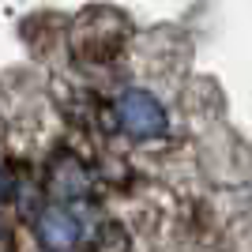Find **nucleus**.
<instances>
[{"mask_svg":"<svg viewBox=\"0 0 252 252\" xmlns=\"http://www.w3.org/2000/svg\"><path fill=\"white\" fill-rule=\"evenodd\" d=\"M109 117H113L117 132L128 143H139V147L166 143L169 132H173V113H169L166 98L139 83H128L117 91L113 102H109Z\"/></svg>","mask_w":252,"mask_h":252,"instance_id":"nucleus-1","label":"nucleus"},{"mask_svg":"<svg viewBox=\"0 0 252 252\" xmlns=\"http://www.w3.org/2000/svg\"><path fill=\"white\" fill-rule=\"evenodd\" d=\"M11 192H15V181H11L8 166L0 162V203H8V200H11Z\"/></svg>","mask_w":252,"mask_h":252,"instance_id":"nucleus-4","label":"nucleus"},{"mask_svg":"<svg viewBox=\"0 0 252 252\" xmlns=\"http://www.w3.org/2000/svg\"><path fill=\"white\" fill-rule=\"evenodd\" d=\"M34 233H38V241H42L45 252H72L79 245V222L68 207L61 203H49V207L38 211V219H34Z\"/></svg>","mask_w":252,"mask_h":252,"instance_id":"nucleus-2","label":"nucleus"},{"mask_svg":"<svg viewBox=\"0 0 252 252\" xmlns=\"http://www.w3.org/2000/svg\"><path fill=\"white\" fill-rule=\"evenodd\" d=\"M0 233H4V222H0Z\"/></svg>","mask_w":252,"mask_h":252,"instance_id":"nucleus-5","label":"nucleus"},{"mask_svg":"<svg viewBox=\"0 0 252 252\" xmlns=\"http://www.w3.org/2000/svg\"><path fill=\"white\" fill-rule=\"evenodd\" d=\"M49 189L53 196H61V200H75V196H83L87 192V173L83 166L75 162V158H64V162H57L49 173Z\"/></svg>","mask_w":252,"mask_h":252,"instance_id":"nucleus-3","label":"nucleus"}]
</instances>
